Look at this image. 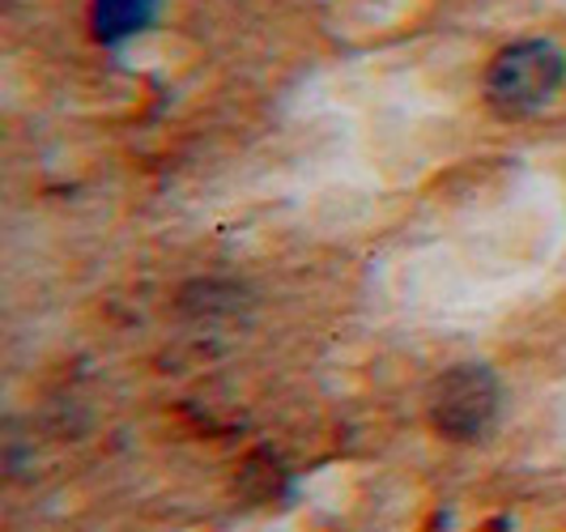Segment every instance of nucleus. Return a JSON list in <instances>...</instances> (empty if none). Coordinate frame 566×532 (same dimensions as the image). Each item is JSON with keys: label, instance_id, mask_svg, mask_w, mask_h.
Returning a JSON list of instances; mask_svg holds the SVG:
<instances>
[{"label": "nucleus", "instance_id": "nucleus-1", "mask_svg": "<svg viewBox=\"0 0 566 532\" xmlns=\"http://www.w3.org/2000/svg\"><path fill=\"white\" fill-rule=\"evenodd\" d=\"M566 85V52L554 39H515L485 64V103L499 119L545 112Z\"/></svg>", "mask_w": 566, "mask_h": 532}, {"label": "nucleus", "instance_id": "nucleus-3", "mask_svg": "<svg viewBox=\"0 0 566 532\" xmlns=\"http://www.w3.org/2000/svg\"><path fill=\"white\" fill-rule=\"evenodd\" d=\"M163 0H94L90 4V30L103 48H124L158 27Z\"/></svg>", "mask_w": 566, "mask_h": 532}, {"label": "nucleus", "instance_id": "nucleus-2", "mask_svg": "<svg viewBox=\"0 0 566 532\" xmlns=\"http://www.w3.org/2000/svg\"><path fill=\"white\" fill-rule=\"evenodd\" d=\"M499 409H503V384L482 363L448 366L426 393L430 426L452 444H482L499 421Z\"/></svg>", "mask_w": 566, "mask_h": 532}]
</instances>
